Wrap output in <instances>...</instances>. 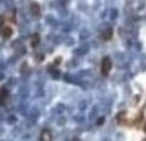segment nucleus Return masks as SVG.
<instances>
[{"label":"nucleus","mask_w":146,"mask_h":141,"mask_svg":"<svg viewBox=\"0 0 146 141\" xmlns=\"http://www.w3.org/2000/svg\"><path fill=\"white\" fill-rule=\"evenodd\" d=\"M3 23H4V18H3V17H1V15H0V26H1V25H3Z\"/></svg>","instance_id":"6"},{"label":"nucleus","mask_w":146,"mask_h":141,"mask_svg":"<svg viewBox=\"0 0 146 141\" xmlns=\"http://www.w3.org/2000/svg\"><path fill=\"white\" fill-rule=\"evenodd\" d=\"M0 35L4 39H9L13 36V28L10 26H4V27L0 30Z\"/></svg>","instance_id":"2"},{"label":"nucleus","mask_w":146,"mask_h":141,"mask_svg":"<svg viewBox=\"0 0 146 141\" xmlns=\"http://www.w3.org/2000/svg\"><path fill=\"white\" fill-rule=\"evenodd\" d=\"M40 141H53V135L50 130H42L40 134Z\"/></svg>","instance_id":"3"},{"label":"nucleus","mask_w":146,"mask_h":141,"mask_svg":"<svg viewBox=\"0 0 146 141\" xmlns=\"http://www.w3.org/2000/svg\"><path fill=\"white\" fill-rule=\"evenodd\" d=\"M110 37H111V30H108V31H106V32L103 35V39L106 41V40H109Z\"/></svg>","instance_id":"5"},{"label":"nucleus","mask_w":146,"mask_h":141,"mask_svg":"<svg viewBox=\"0 0 146 141\" xmlns=\"http://www.w3.org/2000/svg\"><path fill=\"white\" fill-rule=\"evenodd\" d=\"M144 128H145V131H146V124H145V127H144Z\"/></svg>","instance_id":"7"},{"label":"nucleus","mask_w":146,"mask_h":141,"mask_svg":"<svg viewBox=\"0 0 146 141\" xmlns=\"http://www.w3.org/2000/svg\"><path fill=\"white\" fill-rule=\"evenodd\" d=\"M31 12H32V14H35V15H37L38 13H40V5L38 4H31Z\"/></svg>","instance_id":"4"},{"label":"nucleus","mask_w":146,"mask_h":141,"mask_svg":"<svg viewBox=\"0 0 146 141\" xmlns=\"http://www.w3.org/2000/svg\"><path fill=\"white\" fill-rule=\"evenodd\" d=\"M111 67H113V63H111V59L109 57H105L101 61V73L103 76H108L109 72H110Z\"/></svg>","instance_id":"1"}]
</instances>
